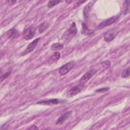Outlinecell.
<instances>
[{"label": "cell", "mask_w": 130, "mask_h": 130, "mask_svg": "<svg viewBox=\"0 0 130 130\" xmlns=\"http://www.w3.org/2000/svg\"><path fill=\"white\" fill-rule=\"evenodd\" d=\"M77 32V29L76 27V23L75 22H73L70 27L64 32V35L63 37L67 40H70L73 37H74Z\"/></svg>", "instance_id": "6da1fadb"}, {"label": "cell", "mask_w": 130, "mask_h": 130, "mask_svg": "<svg viewBox=\"0 0 130 130\" xmlns=\"http://www.w3.org/2000/svg\"><path fill=\"white\" fill-rule=\"evenodd\" d=\"M90 8H91V6L89 4H88L87 5H86L84 7V9L83 10V15L85 19H87L88 17V14H89Z\"/></svg>", "instance_id": "9a60e30c"}, {"label": "cell", "mask_w": 130, "mask_h": 130, "mask_svg": "<svg viewBox=\"0 0 130 130\" xmlns=\"http://www.w3.org/2000/svg\"><path fill=\"white\" fill-rule=\"evenodd\" d=\"M75 66L74 61H71L61 66L58 70L59 75L62 76L68 73Z\"/></svg>", "instance_id": "7a4b0ae2"}, {"label": "cell", "mask_w": 130, "mask_h": 130, "mask_svg": "<svg viewBox=\"0 0 130 130\" xmlns=\"http://www.w3.org/2000/svg\"><path fill=\"white\" fill-rule=\"evenodd\" d=\"M63 45L59 43H54L51 46V49L53 51L60 50L63 49Z\"/></svg>", "instance_id": "7c38bea8"}, {"label": "cell", "mask_w": 130, "mask_h": 130, "mask_svg": "<svg viewBox=\"0 0 130 130\" xmlns=\"http://www.w3.org/2000/svg\"><path fill=\"white\" fill-rule=\"evenodd\" d=\"M60 2V1H49L48 2V7L49 8H51L54 6L57 5L58 3Z\"/></svg>", "instance_id": "e0dca14e"}, {"label": "cell", "mask_w": 130, "mask_h": 130, "mask_svg": "<svg viewBox=\"0 0 130 130\" xmlns=\"http://www.w3.org/2000/svg\"><path fill=\"white\" fill-rule=\"evenodd\" d=\"M28 129H38V128L36 125H32L30 127H29Z\"/></svg>", "instance_id": "7402d4cb"}, {"label": "cell", "mask_w": 130, "mask_h": 130, "mask_svg": "<svg viewBox=\"0 0 130 130\" xmlns=\"http://www.w3.org/2000/svg\"><path fill=\"white\" fill-rule=\"evenodd\" d=\"M72 114V111H68L64 113H63L61 116H60L58 119L56 121L55 124L58 125V124H60L63 123L66 120H67L71 115Z\"/></svg>", "instance_id": "9c48e42d"}, {"label": "cell", "mask_w": 130, "mask_h": 130, "mask_svg": "<svg viewBox=\"0 0 130 130\" xmlns=\"http://www.w3.org/2000/svg\"><path fill=\"white\" fill-rule=\"evenodd\" d=\"M59 103V100L57 99H52L50 100H43L41 101H39L37 103L38 104H44V105H55Z\"/></svg>", "instance_id": "30bf717a"}, {"label": "cell", "mask_w": 130, "mask_h": 130, "mask_svg": "<svg viewBox=\"0 0 130 130\" xmlns=\"http://www.w3.org/2000/svg\"><path fill=\"white\" fill-rule=\"evenodd\" d=\"M18 33L17 31L14 29H11L9 31V38H14V37H17L18 36Z\"/></svg>", "instance_id": "d6986e66"}, {"label": "cell", "mask_w": 130, "mask_h": 130, "mask_svg": "<svg viewBox=\"0 0 130 130\" xmlns=\"http://www.w3.org/2000/svg\"><path fill=\"white\" fill-rule=\"evenodd\" d=\"M129 68L128 67L126 69H125L122 73V75H121V77L123 78H127L129 76Z\"/></svg>", "instance_id": "ac0fdd59"}, {"label": "cell", "mask_w": 130, "mask_h": 130, "mask_svg": "<svg viewBox=\"0 0 130 130\" xmlns=\"http://www.w3.org/2000/svg\"><path fill=\"white\" fill-rule=\"evenodd\" d=\"M117 31L116 29H111L108 31L106 32L104 35V40L107 42H111L113 39H115L116 35H117Z\"/></svg>", "instance_id": "52a82bcc"}, {"label": "cell", "mask_w": 130, "mask_h": 130, "mask_svg": "<svg viewBox=\"0 0 130 130\" xmlns=\"http://www.w3.org/2000/svg\"><path fill=\"white\" fill-rule=\"evenodd\" d=\"M93 32L92 31L89 29L87 25L85 23H82V33L84 35H89Z\"/></svg>", "instance_id": "5bb4252c"}, {"label": "cell", "mask_w": 130, "mask_h": 130, "mask_svg": "<svg viewBox=\"0 0 130 130\" xmlns=\"http://www.w3.org/2000/svg\"><path fill=\"white\" fill-rule=\"evenodd\" d=\"M96 71L94 69H91L88 71L85 74H84L82 77L80 79V82L81 84H84L87 82L92 77V76L96 73Z\"/></svg>", "instance_id": "ba28073f"}, {"label": "cell", "mask_w": 130, "mask_h": 130, "mask_svg": "<svg viewBox=\"0 0 130 130\" xmlns=\"http://www.w3.org/2000/svg\"><path fill=\"white\" fill-rule=\"evenodd\" d=\"M118 19V16H112L109 18H108L103 21H102L98 26V29H101L104 28L105 27H107L114 22H115L116 21H117Z\"/></svg>", "instance_id": "277c9868"}, {"label": "cell", "mask_w": 130, "mask_h": 130, "mask_svg": "<svg viewBox=\"0 0 130 130\" xmlns=\"http://www.w3.org/2000/svg\"><path fill=\"white\" fill-rule=\"evenodd\" d=\"M11 71H9L8 72H7L6 73H5V74H4L1 77V81L3 82V80L6 79L7 77H8L9 76V75L11 74Z\"/></svg>", "instance_id": "ffe728a7"}, {"label": "cell", "mask_w": 130, "mask_h": 130, "mask_svg": "<svg viewBox=\"0 0 130 130\" xmlns=\"http://www.w3.org/2000/svg\"><path fill=\"white\" fill-rule=\"evenodd\" d=\"M84 2H85V1H78V2L77 3V5L78 6H79V5L82 4V3H84Z\"/></svg>", "instance_id": "603a6c76"}, {"label": "cell", "mask_w": 130, "mask_h": 130, "mask_svg": "<svg viewBox=\"0 0 130 130\" xmlns=\"http://www.w3.org/2000/svg\"><path fill=\"white\" fill-rule=\"evenodd\" d=\"M60 57V53L59 52H55L49 58V62L52 63L57 61Z\"/></svg>", "instance_id": "8fae6325"}, {"label": "cell", "mask_w": 130, "mask_h": 130, "mask_svg": "<svg viewBox=\"0 0 130 130\" xmlns=\"http://www.w3.org/2000/svg\"><path fill=\"white\" fill-rule=\"evenodd\" d=\"M83 88L84 85L83 84H80L71 88L67 92V96L71 98L76 95L77 94L79 93Z\"/></svg>", "instance_id": "8992f818"}, {"label": "cell", "mask_w": 130, "mask_h": 130, "mask_svg": "<svg viewBox=\"0 0 130 130\" xmlns=\"http://www.w3.org/2000/svg\"><path fill=\"white\" fill-rule=\"evenodd\" d=\"M129 1H124V14H127L129 12Z\"/></svg>", "instance_id": "2e32d148"}, {"label": "cell", "mask_w": 130, "mask_h": 130, "mask_svg": "<svg viewBox=\"0 0 130 130\" xmlns=\"http://www.w3.org/2000/svg\"><path fill=\"white\" fill-rule=\"evenodd\" d=\"M36 32V27L34 25H31L28 27L23 32V36L26 40H30L32 39Z\"/></svg>", "instance_id": "3957f363"}, {"label": "cell", "mask_w": 130, "mask_h": 130, "mask_svg": "<svg viewBox=\"0 0 130 130\" xmlns=\"http://www.w3.org/2000/svg\"><path fill=\"white\" fill-rule=\"evenodd\" d=\"M49 24L47 22H43L42 23L39 27V31L40 33H43L44 31H45L48 27Z\"/></svg>", "instance_id": "4fadbf2b"}, {"label": "cell", "mask_w": 130, "mask_h": 130, "mask_svg": "<svg viewBox=\"0 0 130 130\" xmlns=\"http://www.w3.org/2000/svg\"><path fill=\"white\" fill-rule=\"evenodd\" d=\"M109 89V87H104V88H100V89H96L95 90V92H104V91H108Z\"/></svg>", "instance_id": "44dd1931"}, {"label": "cell", "mask_w": 130, "mask_h": 130, "mask_svg": "<svg viewBox=\"0 0 130 130\" xmlns=\"http://www.w3.org/2000/svg\"><path fill=\"white\" fill-rule=\"evenodd\" d=\"M40 39H41L40 38H37L35 40H34L32 42L30 43L27 45V46L26 47L25 50L22 53V55H25L30 53V52L34 50V49L35 48V47L37 46V45Z\"/></svg>", "instance_id": "5b68a950"}]
</instances>
